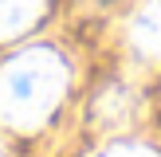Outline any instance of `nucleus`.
<instances>
[{
  "mask_svg": "<svg viewBox=\"0 0 161 157\" xmlns=\"http://www.w3.org/2000/svg\"><path fill=\"white\" fill-rule=\"evenodd\" d=\"M47 0H0V39H16L43 16Z\"/></svg>",
  "mask_w": 161,
  "mask_h": 157,
  "instance_id": "20e7f679",
  "label": "nucleus"
},
{
  "mask_svg": "<svg viewBox=\"0 0 161 157\" xmlns=\"http://www.w3.org/2000/svg\"><path fill=\"white\" fill-rule=\"evenodd\" d=\"M67 90V63L47 47L20 51L0 67V122L12 130H36L51 118Z\"/></svg>",
  "mask_w": 161,
  "mask_h": 157,
  "instance_id": "f257e3e1",
  "label": "nucleus"
},
{
  "mask_svg": "<svg viewBox=\"0 0 161 157\" xmlns=\"http://www.w3.org/2000/svg\"><path fill=\"white\" fill-rule=\"evenodd\" d=\"M98 157H161V153H153L149 145H130V141H118V145H110L106 153H98Z\"/></svg>",
  "mask_w": 161,
  "mask_h": 157,
  "instance_id": "39448f33",
  "label": "nucleus"
},
{
  "mask_svg": "<svg viewBox=\"0 0 161 157\" xmlns=\"http://www.w3.org/2000/svg\"><path fill=\"white\" fill-rule=\"evenodd\" d=\"M130 43L142 59L161 63V0H146L130 20Z\"/></svg>",
  "mask_w": 161,
  "mask_h": 157,
  "instance_id": "f03ea898",
  "label": "nucleus"
},
{
  "mask_svg": "<svg viewBox=\"0 0 161 157\" xmlns=\"http://www.w3.org/2000/svg\"><path fill=\"white\" fill-rule=\"evenodd\" d=\"M134 94L126 90V86H110L106 94H102L98 102H94V118H98L102 130H126L134 118Z\"/></svg>",
  "mask_w": 161,
  "mask_h": 157,
  "instance_id": "7ed1b4c3",
  "label": "nucleus"
}]
</instances>
